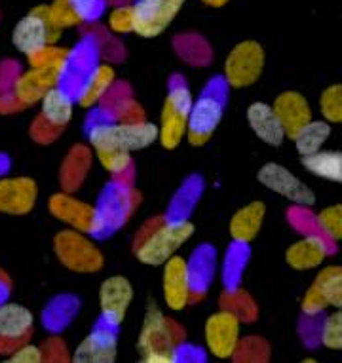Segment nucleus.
<instances>
[{"label": "nucleus", "mask_w": 342, "mask_h": 363, "mask_svg": "<svg viewBox=\"0 0 342 363\" xmlns=\"http://www.w3.org/2000/svg\"><path fill=\"white\" fill-rule=\"evenodd\" d=\"M194 236L190 219L154 217L141 228L135 238L133 253L144 267H162Z\"/></svg>", "instance_id": "f257e3e1"}, {"label": "nucleus", "mask_w": 342, "mask_h": 363, "mask_svg": "<svg viewBox=\"0 0 342 363\" xmlns=\"http://www.w3.org/2000/svg\"><path fill=\"white\" fill-rule=\"evenodd\" d=\"M86 135L90 141L91 152L97 160L114 177V181L124 183L127 175H132L133 160L132 152L122 145L118 133V122L105 108H97L96 113L88 118ZM126 185V183H124Z\"/></svg>", "instance_id": "f03ea898"}, {"label": "nucleus", "mask_w": 342, "mask_h": 363, "mask_svg": "<svg viewBox=\"0 0 342 363\" xmlns=\"http://www.w3.org/2000/svg\"><path fill=\"white\" fill-rule=\"evenodd\" d=\"M185 340V331L164 315L156 304H150L139 331L137 352L147 363H173L177 346Z\"/></svg>", "instance_id": "7ed1b4c3"}, {"label": "nucleus", "mask_w": 342, "mask_h": 363, "mask_svg": "<svg viewBox=\"0 0 342 363\" xmlns=\"http://www.w3.org/2000/svg\"><path fill=\"white\" fill-rule=\"evenodd\" d=\"M228 86L222 77H213L205 84L188 113L186 138L193 147H204L221 124L228 99Z\"/></svg>", "instance_id": "20e7f679"}, {"label": "nucleus", "mask_w": 342, "mask_h": 363, "mask_svg": "<svg viewBox=\"0 0 342 363\" xmlns=\"http://www.w3.org/2000/svg\"><path fill=\"white\" fill-rule=\"evenodd\" d=\"M193 94L181 74L171 78L169 91L164 101L160 125H158V141L166 150L177 149L186 138L188 113L193 107Z\"/></svg>", "instance_id": "39448f33"}, {"label": "nucleus", "mask_w": 342, "mask_h": 363, "mask_svg": "<svg viewBox=\"0 0 342 363\" xmlns=\"http://www.w3.org/2000/svg\"><path fill=\"white\" fill-rule=\"evenodd\" d=\"M54 253L67 270L76 274H96L105 267V257L93 240L74 228L55 234Z\"/></svg>", "instance_id": "423d86ee"}, {"label": "nucleus", "mask_w": 342, "mask_h": 363, "mask_svg": "<svg viewBox=\"0 0 342 363\" xmlns=\"http://www.w3.org/2000/svg\"><path fill=\"white\" fill-rule=\"evenodd\" d=\"M61 30L50 18L48 4L33 8L25 18L16 23L12 30V44L19 54L25 57L46 44H57L61 38Z\"/></svg>", "instance_id": "0eeeda50"}, {"label": "nucleus", "mask_w": 342, "mask_h": 363, "mask_svg": "<svg viewBox=\"0 0 342 363\" xmlns=\"http://www.w3.org/2000/svg\"><path fill=\"white\" fill-rule=\"evenodd\" d=\"M266 55L257 40H244L230 50L224 60L222 78L228 88H249L264 71Z\"/></svg>", "instance_id": "6e6552de"}, {"label": "nucleus", "mask_w": 342, "mask_h": 363, "mask_svg": "<svg viewBox=\"0 0 342 363\" xmlns=\"http://www.w3.org/2000/svg\"><path fill=\"white\" fill-rule=\"evenodd\" d=\"M48 209L52 217L79 233L88 234L90 238H107L105 226L96 206L74 198L72 192H57L54 196H50Z\"/></svg>", "instance_id": "1a4fd4ad"}, {"label": "nucleus", "mask_w": 342, "mask_h": 363, "mask_svg": "<svg viewBox=\"0 0 342 363\" xmlns=\"http://www.w3.org/2000/svg\"><path fill=\"white\" fill-rule=\"evenodd\" d=\"M137 203L139 194L133 191L132 185H124L118 181L108 183L96 206L103 220V226H105V234L110 236L126 225V220L132 217Z\"/></svg>", "instance_id": "9d476101"}, {"label": "nucleus", "mask_w": 342, "mask_h": 363, "mask_svg": "<svg viewBox=\"0 0 342 363\" xmlns=\"http://www.w3.org/2000/svg\"><path fill=\"white\" fill-rule=\"evenodd\" d=\"M204 339L211 356L217 359H232L241 339V320L234 312L221 308L207 318Z\"/></svg>", "instance_id": "9b49d317"}, {"label": "nucleus", "mask_w": 342, "mask_h": 363, "mask_svg": "<svg viewBox=\"0 0 342 363\" xmlns=\"http://www.w3.org/2000/svg\"><path fill=\"white\" fill-rule=\"evenodd\" d=\"M257 179L264 189L276 192V194L283 196L285 200L295 203V206L312 208L314 203H316V192L304 181H300L293 172H289L287 167L278 164V162L264 164L258 169Z\"/></svg>", "instance_id": "f8f14e48"}, {"label": "nucleus", "mask_w": 342, "mask_h": 363, "mask_svg": "<svg viewBox=\"0 0 342 363\" xmlns=\"http://www.w3.org/2000/svg\"><path fill=\"white\" fill-rule=\"evenodd\" d=\"M185 2L186 0H135L132 2L135 18L133 33L143 38H156L173 23Z\"/></svg>", "instance_id": "ddd939ff"}, {"label": "nucleus", "mask_w": 342, "mask_h": 363, "mask_svg": "<svg viewBox=\"0 0 342 363\" xmlns=\"http://www.w3.org/2000/svg\"><path fill=\"white\" fill-rule=\"evenodd\" d=\"M118 356V328L97 320L88 337L80 340L71 354L74 363H113Z\"/></svg>", "instance_id": "4468645a"}, {"label": "nucleus", "mask_w": 342, "mask_h": 363, "mask_svg": "<svg viewBox=\"0 0 342 363\" xmlns=\"http://www.w3.org/2000/svg\"><path fill=\"white\" fill-rule=\"evenodd\" d=\"M133 284L126 276H110L99 287V310L103 322L120 328L133 303Z\"/></svg>", "instance_id": "2eb2a0df"}, {"label": "nucleus", "mask_w": 342, "mask_h": 363, "mask_svg": "<svg viewBox=\"0 0 342 363\" xmlns=\"http://www.w3.org/2000/svg\"><path fill=\"white\" fill-rule=\"evenodd\" d=\"M38 200V185L33 177L0 179V213L29 215Z\"/></svg>", "instance_id": "dca6fc26"}, {"label": "nucleus", "mask_w": 342, "mask_h": 363, "mask_svg": "<svg viewBox=\"0 0 342 363\" xmlns=\"http://www.w3.org/2000/svg\"><path fill=\"white\" fill-rule=\"evenodd\" d=\"M331 253H335V242L321 234H302V238L293 242L285 251V262L293 270H314L324 264Z\"/></svg>", "instance_id": "f3484780"}, {"label": "nucleus", "mask_w": 342, "mask_h": 363, "mask_svg": "<svg viewBox=\"0 0 342 363\" xmlns=\"http://www.w3.org/2000/svg\"><path fill=\"white\" fill-rule=\"evenodd\" d=\"M162 295L169 310L181 312L190 304V281L186 272V259L175 253L164 262Z\"/></svg>", "instance_id": "a211bd4d"}, {"label": "nucleus", "mask_w": 342, "mask_h": 363, "mask_svg": "<svg viewBox=\"0 0 342 363\" xmlns=\"http://www.w3.org/2000/svg\"><path fill=\"white\" fill-rule=\"evenodd\" d=\"M217 270V250L211 244H200L186 259V272L190 281V304L204 298L210 291Z\"/></svg>", "instance_id": "6ab92c4d"}, {"label": "nucleus", "mask_w": 342, "mask_h": 363, "mask_svg": "<svg viewBox=\"0 0 342 363\" xmlns=\"http://www.w3.org/2000/svg\"><path fill=\"white\" fill-rule=\"evenodd\" d=\"M55 84H59V74L46 71V69L29 67V71L19 72L18 77L13 78L10 94L19 103V107L27 108L40 103L44 94Z\"/></svg>", "instance_id": "aec40b11"}, {"label": "nucleus", "mask_w": 342, "mask_h": 363, "mask_svg": "<svg viewBox=\"0 0 342 363\" xmlns=\"http://www.w3.org/2000/svg\"><path fill=\"white\" fill-rule=\"evenodd\" d=\"M272 108H274L287 139H293L295 133L314 118L312 107L307 97L293 89L280 94L272 103Z\"/></svg>", "instance_id": "412c9836"}, {"label": "nucleus", "mask_w": 342, "mask_h": 363, "mask_svg": "<svg viewBox=\"0 0 342 363\" xmlns=\"http://www.w3.org/2000/svg\"><path fill=\"white\" fill-rule=\"evenodd\" d=\"M246 120L253 133L264 145H268V147H280L287 139L282 124H280V120H278L276 113H274V108L268 103H251L246 111Z\"/></svg>", "instance_id": "4be33fe9"}, {"label": "nucleus", "mask_w": 342, "mask_h": 363, "mask_svg": "<svg viewBox=\"0 0 342 363\" xmlns=\"http://www.w3.org/2000/svg\"><path fill=\"white\" fill-rule=\"evenodd\" d=\"M35 328V315L19 303H0V339L25 342L30 339Z\"/></svg>", "instance_id": "5701e85b"}, {"label": "nucleus", "mask_w": 342, "mask_h": 363, "mask_svg": "<svg viewBox=\"0 0 342 363\" xmlns=\"http://www.w3.org/2000/svg\"><path fill=\"white\" fill-rule=\"evenodd\" d=\"M116 82V71L113 65L108 63H97L88 77L84 78V82L80 84L79 91L74 96V103L82 108H96L101 99L107 96V91L113 88V84Z\"/></svg>", "instance_id": "b1692460"}, {"label": "nucleus", "mask_w": 342, "mask_h": 363, "mask_svg": "<svg viewBox=\"0 0 342 363\" xmlns=\"http://www.w3.org/2000/svg\"><path fill=\"white\" fill-rule=\"evenodd\" d=\"M264 217H266V206L261 200L246 203L232 215V219L228 223L230 238L241 244H251L263 228Z\"/></svg>", "instance_id": "393cba45"}, {"label": "nucleus", "mask_w": 342, "mask_h": 363, "mask_svg": "<svg viewBox=\"0 0 342 363\" xmlns=\"http://www.w3.org/2000/svg\"><path fill=\"white\" fill-rule=\"evenodd\" d=\"M50 125L65 130L74 116V97L63 86L55 84L40 99V114Z\"/></svg>", "instance_id": "a878e982"}, {"label": "nucleus", "mask_w": 342, "mask_h": 363, "mask_svg": "<svg viewBox=\"0 0 342 363\" xmlns=\"http://www.w3.org/2000/svg\"><path fill=\"white\" fill-rule=\"evenodd\" d=\"M91 156H93V152L86 145H74L67 152L59 172V183L63 192H76L82 186L88 173H90Z\"/></svg>", "instance_id": "bb28decb"}, {"label": "nucleus", "mask_w": 342, "mask_h": 363, "mask_svg": "<svg viewBox=\"0 0 342 363\" xmlns=\"http://www.w3.org/2000/svg\"><path fill=\"white\" fill-rule=\"evenodd\" d=\"M80 310V301L74 295H57L50 301L42 314L44 328L48 329L50 333H61L72 323Z\"/></svg>", "instance_id": "cd10ccee"}, {"label": "nucleus", "mask_w": 342, "mask_h": 363, "mask_svg": "<svg viewBox=\"0 0 342 363\" xmlns=\"http://www.w3.org/2000/svg\"><path fill=\"white\" fill-rule=\"evenodd\" d=\"M204 192V181L200 175H190L185 179V183L181 185V189L175 192L173 200L169 203L168 219H188L193 209L196 208L200 196Z\"/></svg>", "instance_id": "c85d7f7f"}, {"label": "nucleus", "mask_w": 342, "mask_h": 363, "mask_svg": "<svg viewBox=\"0 0 342 363\" xmlns=\"http://www.w3.org/2000/svg\"><path fill=\"white\" fill-rule=\"evenodd\" d=\"M302 166L308 173H312L319 179H327L333 183L342 181V155L341 150L319 149L318 152L302 156Z\"/></svg>", "instance_id": "c756f323"}, {"label": "nucleus", "mask_w": 342, "mask_h": 363, "mask_svg": "<svg viewBox=\"0 0 342 363\" xmlns=\"http://www.w3.org/2000/svg\"><path fill=\"white\" fill-rule=\"evenodd\" d=\"M251 257V250L249 244H241V242H234L224 253V261H222V287L224 291H234L240 287L241 274L247 267V261Z\"/></svg>", "instance_id": "7c9ffc66"}, {"label": "nucleus", "mask_w": 342, "mask_h": 363, "mask_svg": "<svg viewBox=\"0 0 342 363\" xmlns=\"http://www.w3.org/2000/svg\"><path fill=\"white\" fill-rule=\"evenodd\" d=\"M118 133H120L122 145L130 152L149 149L150 145L158 141V124L149 120H137V122H118Z\"/></svg>", "instance_id": "2f4dec72"}, {"label": "nucleus", "mask_w": 342, "mask_h": 363, "mask_svg": "<svg viewBox=\"0 0 342 363\" xmlns=\"http://www.w3.org/2000/svg\"><path fill=\"white\" fill-rule=\"evenodd\" d=\"M331 135H333V124H329L324 118H312L304 128H300L295 133L293 143L300 156H308L312 155V152H318L319 149H324L325 143L331 139Z\"/></svg>", "instance_id": "473e14b6"}, {"label": "nucleus", "mask_w": 342, "mask_h": 363, "mask_svg": "<svg viewBox=\"0 0 342 363\" xmlns=\"http://www.w3.org/2000/svg\"><path fill=\"white\" fill-rule=\"evenodd\" d=\"M312 287L329 304V308L342 306V268L338 264H327L314 278Z\"/></svg>", "instance_id": "72a5a7b5"}, {"label": "nucleus", "mask_w": 342, "mask_h": 363, "mask_svg": "<svg viewBox=\"0 0 342 363\" xmlns=\"http://www.w3.org/2000/svg\"><path fill=\"white\" fill-rule=\"evenodd\" d=\"M69 52L71 48H61L57 44H46L40 50L27 55V60H29V67L55 72V74H59L61 80V74L65 71L67 60H69Z\"/></svg>", "instance_id": "f704fd0d"}, {"label": "nucleus", "mask_w": 342, "mask_h": 363, "mask_svg": "<svg viewBox=\"0 0 342 363\" xmlns=\"http://www.w3.org/2000/svg\"><path fill=\"white\" fill-rule=\"evenodd\" d=\"M177 54L190 65H210L211 50L210 44L196 35H183L175 40Z\"/></svg>", "instance_id": "c9c22d12"}, {"label": "nucleus", "mask_w": 342, "mask_h": 363, "mask_svg": "<svg viewBox=\"0 0 342 363\" xmlns=\"http://www.w3.org/2000/svg\"><path fill=\"white\" fill-rule=\"evenodd\" d=\"M221 308H227L234 312L241 322H255L258 315L257 304L251 298V295L244 289H234V291H224L221 297Z\"/></svg>", "instance_id": "e433bc0d"}, {"label": "nucleus", "mask_w": 342, "mask_h": 363, "mask_svg": "<svg viewBox=\"0 0 342 363\" xmlns=\"http://www.w3.org/2000/svg\"><path fill=\"white\" fill-rule=\"evenodd\" d=\"M319 346L329 350L342 348V314L341 308H333V312H325L319 322Z\"/></svg>", "instance_id": "4c0bfd02"}, {"label": "nucleus", "mask_w": 342, "mask_h": 363, "mask_svg": "<svg viewBox=\"0 0 342 363\" xmlns=\"http://www.w3.org/2000/svg\"><path fill=\"white\" fill-rule=\"evenodd\" d=\"M316 226L321 236H325L331 242H338L342 238V208L341 203L324 208L319 213L314 215Z\"/></svg>", "instance_id": "58836bf2"}, {"label": "nucleus", "mask_w": 342, "mask_h": 363, "mask_svg": "<svg viewBox=\"0 0 342 363\" xmlns=\"http://www.w3.org/2000/svg\"><path fill=\"white\" fill-rule=\"evenodd\" d=\"M319 114L329 124H341L342 122V86L333 84L325 88L319 96Z\"/></svg>", "instance_id": "ea45409f"}, {"label": "nucleus", "mask_w": 342, "mask_h": 363, "mask_svg": "<svg viewBox=\"0 0 342 363\" xmlns=\"http://www.w3.org/2000/svg\"><path fill=\"white\" fill-rule=\"evenodd\" d=\"M135 29V18H133V4L124 2L107 13V30L114 36H124L133 33Z\"/></svg>", "instance_id": "a19ab883"}, {"label": "nucleus", "mask_w": 342, "mask_h": 363, "mask_svg": "<svg viewBox=\"0 0 342 363\" xmlns=\"http://www.w3.org/2000/svg\"><path fill=\"white\" fill-rule=\"evenodd\" d=\"M270 357V346L258 337L240 339L232 359L236 362H266Z\"/></svg>", "instance_id": "79ce46f5"}, {"label": "nucleus", "mask_w": 342, "mask_h": 363, "mask_svg": "<svg viewBox=\"0 0 342 363\" xmlns=\"http://www.w3.org/2000/svg\"><path fill=\"white\" fill-rule=\"evenodd\" d=\"M72 12L79 18L80 25H93L105 16L108 8L107 0H69Z\"/></svg>", "instance_id": "37998d69"}, {"label": "nucleus", "mask_w": 342, "mask_h": 363, "mask_svg": "<svg viewBox=\"0 0 342 363\" xmlns=\"http://www.w3.org/2000/svg\"><path fill=\"white\" fill-rule=\"evenodd\" d=\"M289 223H291L300 234H319L314 215H310L308 208H304V206H295V208L289 209Z\"/></svg>", "instance_id": "c03bdc74"}, {"label": "nucleus", "mask_w": 342, "mask_h": 363, "mask_svg": "<svg viewBox=\"0 0 342 363\" xmlns=\"http://www.w3.org/2000/svg\"><path fill=\"white\" fill-rule=\"evenodd\" d=\"M61 133H63V130L50 125L42 116H36V118L33 120V125H30V138H33L35 143H40V145L54 143Z\"/></svg>", "instance_id": "a18cd8bd"}, {"label": "nucleus", "mask_w": 342, "mask_h": 363, "mask_svg": "<svg viewBox=\"0 0 342 363\" xmlns=\"http://www.w3.org/2000/svg\"><path fill=\"white\" fill-rule=\"evenodd\" d=\"M8 362L12 363H40L44 362L42 346H36L29 340H25L8 356Z\"/></svg>", "instance_id": "49530a36"}, {"label": "nucleus", "mask_w": 342, "mask_h": 363, "mask_svg": "<svg viewBox=\"0 0 342 363\" xmlns=\"http://www.w3.org/2000/svg\"><path fill=\"white\" fill-rule=\"evenodd\" d=\"M324 315V314H321ZM321 315H304L302 314V322H300V339L308 348H316L319 346V322Z\"/></svg>", "instance_id": "de8ad7c7"}, {"label": "nucleus", "mask_w": 342, "mask_h": 363, "mask_svg": "<svg viewBox=\"0 0 342 363\" xmlns=\"http://www.w3.org/2000/svg\"><path fill=\"white\" fill-rule=\"evenodd\" d=\"M300 310H302V314L304 315H321L329 310V304L325 303L324 297L310 286L307 289V293H304V297H302Z\"/></svg>", "instance_id": "09e8293b"}, {"label": "nucleus", "mask_w": 342, "mask_h": 363, "mask_svg": "<svg viewBox=\"0 0 342 363\" xmlns=\"http://www.w3.org/2000/svg\"><path fill=\"white\" fill-rule=\"evenodd\" d=\"M44 352V362H69L71 359V354L67 350L65 342L59 339V337H52L42 345Z\"/></svg>", "instance_id": "8fccbe9b"}, {"label": "nucleus", "mask_w": 342, "mask_h": 363, "mask_svg": "<svg viewBox=\"0 0 342 363\" xmlns=\"http://www.w3.org/2000/svg\"><path fill=\"white\" fill-rule=\"evenodd\" d=\"M200 2H204L205 6H211V8H222L227 6L228 0H200Z\"/></svg>", "instance_id": "3c124183"}]
</instances>
